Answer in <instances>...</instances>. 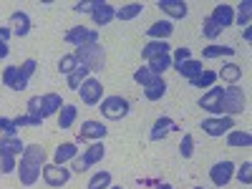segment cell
<instances>
[{
	"label": "cell",
	"mask_w": 252,
	"mask_h": 189,
	"mask_svg": "<svg viewBox=\"0 0 252 189\" xmlns=\"http://www.w3.org/2000/svg\"><path fill=\"white\" fill-rule=\"evenodd\" d=\"M66 43H71L73 48H81V46H91V43H98V31L96 28H86V26H73L66 31Z\"/></svg>",
	"instance_id": "obj_4"
},
{
	"label": "cell",
	"mask_w": 252,
	"mask_h": 189,
	"mask_svg": "<svg viewBox=\"0 0 252 189\" xmlns=\"http://www.w3.org/2000/svg\"><path fill=\"white\" fill-rule=\"evenodd\" d=\"M141 10H144L141 3H129V5H124V8L116 10V18L121 20V23H126V20H134L136 15H141Z\"/></svg>",
	"instance_id": "obj_32"
},
{
	"label": "cell",
	"mask_w": 252,
	"mask_h": 189,
	"mask_svg": "<svg viewBox=\"0 0 252 189\" xmlns=\"http://www.w3.org/2000/svg\"><path fill=\"white\" fill-rule=\"evenodd\" d=\"M0 131H3L5 136H18V129H15L13 119H3V116H0Z\"/></svg>",
	"instance_id": "obj_47"
},
{
	"label": "cell",
	"mask_w": 252,
	"mask_h": 189,
	"mask_svg": "<svg viewBox=\"0 0 252 189\" xmlns=\"http://www.w3.org/2000/svg\"><path fill=\"white\" fill-rule=\"evenodd\" d=\"M154 78H157V76H154V73H152L149 68H146V66H144V68H136V71H134V81L139 83L141 89H146V86H149V83H152Z\"/></svg>",
	"instance_id": "obj_40"
},
{
	"label": "cell",
	"mask_w": 252,
	"mask_h": 189,
	"mask_svg": "<svg viewBox=\"0 0 252 189\" xmlns=\"http://www.w3.org/2000/svg\"><path fill=\"white\" fill-rule=\"evenodd\" d=\"M18 78H20V66H8V68L3 71V83H5L8 89H13V86H15Z\"/></svg>",
	"instance_id": "obj_42"
},
{
	"label": "cell",
	"mask_w": 252,
	"mask_h": 189,
	"mask_svg": "<svg viewBox=\"0 0 252 189\" xmlns=\"http://www.w3.org/2000/svg\"><path fill=\"white\" fill-rule=\"evenodd\" d=\"M61 109H63L61 94H46V96H43V116H46V119L53 116V114H58Z\"/></svg>",
	"instance_id": "obj_29"
},
{
	"label": "cell",
	"mask_w": 252,
	"mask_h": 189,
	"mask_svg": "<svg viewBox=\"0 0 252 189\" xmlns=\"http://www.w3.org/2000/svg\"><path fill=\"white\" fill-rule=\"evenodd\" d=\"M86 169H89V164L83 161V157H76V159H73V172L83 174V172H86Z\"/></svg>",
	"instance_id": "obj_49"
},
{
	"label": "cell",
	"mask_w": 252,
	"mask_h": 189,
	"mask_svg": "<svg viewBox=\"0 0 252 189\" xmlns=\"http://www.w3.org/2000/svg\"><path fill=\"white\" fill-rule=\"evenodd\" d=\"M245 106H247V98H245L242 89L227 86L224 94H222V101H220V114H217V116H235V114H242Z\"/></svg>",
	"instance_id": "obj_2"
},
{
	"label": "cell",
	"mask_w": 252,
	"mask_h": 189,
	"mask_svg": "<svg viewBox=\"0 0 252 189\" xmlns=\"http://www.w3.org/2000/svg\"><path fill=\"white\" fill-rule=\"evenodd\" d=\"M8 53H10L8 43H5V40H0V61H3V58H8Z\"/></svg>",
	"instance_id": "obj_51"
},
{
	"label": "cell",
	"mask_w": 252,
	"mask_h": 189,
	"mask_svg": "<svg viewBox=\"0 0 252 189\" xmlns=\"http://www.w3.org/2000/svg\"><path fill=\"white\" fill-rule=\"evenodd\" d=\"M174 71L182 76V78H197L202 71H204V66H202V61H194V58H189V61H184V63H179V66H174Z\"/></svg>",
	"instance_id": "obj_20"
},
{
	"label": "cell",
	"mask_w": 252,
	"mask_h": 189,
	"mask_svg": "<svg viewBox=\"0 0 252 189\" xmlns=\"http://www.w3.org/2000/svg\"><path fill=\"white\" fill-rule=\"evenodd\" d=\"M103 157H106V146H103V141H94L86 152H83V161H86L89 166L98 164Z\"/></svg>",
	"instance_id": "obj_26"
},
{
	"label": "cell",
	"mask_w": 252,
	"mask_h": 189,
	"mask_svg": "<svg viewBox=\"0 0 252 189\" xmlns=\"http://www.w3.org/2000/svg\"><path fill=\"white\" fill-rule=\"evenodd\" d=\"M43 179H46L48 187H63L71 179V169H66V166H61V164H46L43 166Z\"/></svg>",
	"instance_id": "obj_9"
},
{
	"label": "cell",
	"mask_w": 252,
	"mask_h": 189,
	"mask_svg": "<svg viewBox=\"0 0 252 189\" xmlns=\"http://www.w3.org/2000/svg\"><path fill=\"white\" fill-rule=\"evenodd\" d=\"M35 68H38V63H35V58H28V61H23V66H20V76H23V78H28V81H31V76L35 73Z\"/></svg>",
	"instance_id": "obj_46"
},
{
	"label": "cell",
	"mask_w": 252,
	"mask_h": 189,
	"mask_svg": "<svg viewBox=\"0 0 252 189\" xmlns=\"http://www.w3.org/2000/svg\"><path fill=\"white\" fill-rule=\"evenodd\" d=\"M242 38L250 43V40H252V31H250V28H245V31H242Z\"/></svg>",
	"instance_id": "obj_52"
},
{
	"label": "cell",
	"mask_w": 252,
	"mask_h": 189,
	"mask_svg": "<svg viewBox=\"0 0 252 189\" xmlns=\"http://www.w3.org/2000/svg\"><path fill=\"white\" fill-rule=\"evenodd\" d=\"M109 189H121V187H109Z\"/></svg>",
	"instance_id": "obj_54"
},
{
	"label": "cell",
	"mask_w": 252,
	"mask_h": 189,
	"mask_svg": "<svg viewBox=\"0 0 252 189\" xmlns=\"http://www.w3.org/2000/svg\"><path fill=\"white\" fill-rule=\"evenodd\" d=\"M227 144L232 146V149H247V146L252 144V134L242 131V129H232L227 134Z\"/></svg>",
	"instance_id": "obj_23"
},
{
	"label": "cell",
	"mask_w": 252,
	"mask_h": 189,
	"mask_svg": "<svg viewBox=\"0 0 252 189\" xmlns=\"http://www.w3.org/2000/svg\"><path fill=\"white\" fill-rule=\"evenodd\" d=\"M194 189H202V187H194Z\"/></svg>",
	"instance_id": "obj_55"
},
{
	"label": "cell",
	"mask_w": 252,
	"mask_h": 189,
	"mask_svg": "<svg viewBox=\"0 0 252 189\" xmlns=\"http://www.w3.org/2000/svg\"><path fill=\"white\" fill-rule=\"evenodd\" d=\"M202 33H204L207 38H217V35L222 33V28L215 23L212 18H204V23H202Z\"/></svg>",
	"instance_id": "obj_43"
},
{
	"label": "cell",
	"mask_w": 252,
	"mask_h": 189,
	"mask_svg": "<svg viewBox=\"0 0 252 189\" xmlns=\"http://www.w3.org/2000/svg\"><path fill=\"white\" fill-rule=\"evenodd\" d=\"M222 94H224V89H220V86H212V89H207V94L199 98V106L204 109V111H209V114H220V101H222Z\"/></svg>",
	"instance_id": "obj_13"
},
{
	"label": "cell",
	"mask_w": 252,
	"mask_h": 189,
	"mask_svg": "<svg viewBox=\"0 0 252 189\" xmlns=\"http://www.w3.org/2000/svg\"><path fill=\"white\" fill-rule=\"evenodd\" d=\"M96 5H98V0H86V3H76L73 10H76V13H94Z\"/></svg>",
	"instance_id": "obj_48"
},
{
	"label": "cell",
	"mask_w": 252,
	"mask_h": 189,
	"mask_svg": "<svg viewBox=\"0 0 252 189\" xmlns=\"http://www.w3.org/2000/svg\"><path fill=\"white\" fill-rule=\"evenodd\" d=\"M31 28H33V23H31V15H28V13L15 10V13L10 15V31H13V35L26 38V35L31 33Z\"/></svg>",
	"instance_id": "obj_12"
},
{
	"label": "cell",
	"mask_w": 252,
	"mask_h": 189,
	"mask_svg": "<svg viewBox=\"0 0 252 189\" xmlns=\"http://www.w3.org/2000/svg\"><path fill=\"white\" fill-rule=\"evenodd\" d=\"M76 66H78V61H76V56H73V53H68V56H63V58L58 61V71H61L63 76H68V73H73V71H76Z\"/></svg>",
	"instance_id": "obj_38"
},
{
	"label": "cell",
	"mask_w": 252,
	"mask_h": 189,
	"mask_svg": "<svg viewBox=\"0 0 252 189\" xmlns=\"http://www.w3.org/2000/svg\"><path fill=\"white\" fill-rule=\"evenodd\" d=\"M217 78L227 81L229 86H235V83L242 78V68L237 66V63H224V66H222V71L217 73Z\"/></svg>",
	"instance_id": "obj_28"
},
{
	"label": "cell",
	"mask_w": 252,
	"mask_h": 189,
	"mask_svg": "<svg viewBox=\"0 0 252 189\" xmlns=\"http://www.w3.org/2000/svg\"><path fill=\"white\" fill-rule=\"evenodd\" d=\"M235 174L242 184H252V161H245L240 169H235Z\"/></svg>",
	"instance_id": "obj_45"
},
{
	"label": "cell",
	"mask_w": 252,
	"mask_h": 189,
	"mask_svg": "<svg viewBox=\"0 0 252 189\" xmlns=\"http://www.w3.org/2000/svg\"><path fill=\"white\" fill-rule=\"evenodd\" d=\"M189 58H192V51H189L187 46L174 48V56H172V68H174V66H179V63H184V61H189Z\"/></svg>",
	"instance_id": "obj_44"
},
{
	"label": "cell",
	"mask_w": 252,
	"mask_h": 189,
	"mask_svg": "<svg viewBox=\"0 0 252 189\" xmlns=\"http://www.w3.org/2000/svg\"><path fill=\"white\" fill-rule=\"evenodd\" d=\"M177 129H179V126H177V121L172 116H159L154 121V126H152V131H149V139L152 141H161L169 131H177Z\"/></svg>",
	"instance_id": "obj_11"
},
{
	"label": "cell",
	"mask_w": 252,
	"mask_h": 189,
	"mask_svg": "<svg viewBox=\"0 0 252 189\" xmlns=\"http://www.w3.org/2000/svg\"><path fill=\"white\" fill-rule=\"evenodd\" d=\"M78 157V146L73 144V141H66V144H61L58 149H56V154H53V164H66V161H73Z\"/></svg>",
	"instance_id": "obj_18"
},
{
	"label": "cell",
	"mask_w": 252,
	"mask_h": 189,
	"mask_svg": "<svg viewBox=\"0 0 252 189\" xmlns=\"http://www.w3.org/2000/svg\"><path fill=\"white\" fill-rule=\"evenodd\" d=\"M15 169H18L15 157H13V154H5V152H0V174H13Z\"/></svg>",
	"instance_id": "obj_39"
},
{
	"label": "cell",
	"mask_w": 252,
	"mask_h": 189,
	"mask_svg": "<svg viewBox=\"0 0 252 189\" xmlns=\"http://www.w3.org/2000/svg\"><path fill=\"white\" fill-rule=\"evenodd\" d=\"M23 149H26V144L20 141V136H0V152L20 157V154H23Z\"/></svg>",
	"instance_id": "obj_24"
},
{
	"label": "cell",
	"mask_w": 252,
	"mask_h": 189,
	"mask_svg": "<svg viewBox=\"0 0 252 189\" xmlns=\"http://www.w3.org/2000/svg\"><path fill=\"white\" fill-rule=\"evenodd\" d=\"M91 18H94V23L101 28V26H109L111 20H116V8L111 5V3H98L96 5V10L91 13Z\"/></svg>",
	"instance_id": "obj_16"
},
{
	"label": "cell",
	"mask_w": 252,
	"mask_h": 189,
	"mask_svg": "<svg viewBox=\"0 0 252 189\" xmlns=\"http://www.w3.org/2000/svg\"><path fill=\"white\" fill-rule=\"evenodd\" d=\"M159 189H174L172 184H159Z\"/></svg>",
	"instance_id": "obj_53"
},
{
	"label": "cell",
	"mask_w": 252,
	"mask_h": 189,
	"mask_svg": "<svg viewBox=\"0 0 252 189\" xmlns=\"http://www.w3.org/2000/svg\"><path fill=\"white\" fill-rule=\"evenodd\" d=\"M89 73H91V71H89L86 66H81V63H78V66H76V71L66 76V81H68V89L78 91V89H81V83H83V81L89 78Z\"/></svg>",
	"instance_id": "obj_31"
},
{
	"label": "cell",
	"mask_w": 252,
	"mask_h": 189,
	"mask_svg": "<svg viewBox=\"0 0 252 189\" xmlns=\"http://www.w3.org/2000/svg\"><path fill=\"white\" fill-rule=\"evenodd\" d=\"M20 159H26L31 164H38V166H46L48 164V154H46V149L40 144H28L26 149H23V154H20Z\"/></svg>",
	"instance_id": "obj_15"
},
{
	"label": "cell",
	"mask_w": 252,
	"mask_h": 189,
	"mask_svg": "<svg viewBox=\"0 0 252 189\" xmlns=\"http://www.w3.org/2000/svg\"><path fill=\"white\" fill-rule=\"evenodd\" d=\"M166 89H169V86H166V81H164L161 76H157V78L149 83V86L144 89V96L149 98V101H159V98H164Z\"/></svg>",
	"instance_id": "obj_25"
},
{
	"label": "cell",
	"mask_w": 252,
	"mask_h": 189,
	"mask_svg": "<svg viewBox=\"0 0 252 189\" xmlns=\"http://www.w3.org/2000/svg\"><path fill=\"white\" fill-rule=\"evenodd\" d=\"M179 154H182V159H192V157H194V136H192V134H184V136H182Z\"/></svg>",
	"instance_id": "obj_37"
},
{
	"label": "cell",
	"mask_w": 252,
	"mask_h": 189,
	"mask_svg": "<svg viewBox=\"0 0 252 189\" xmlns=\"http://www.w3.org/2000/svg\"><path fill=\"white\" fill-rule=\"evenodd\" d=\"M109 129L101 121H83L78 129V141H103Z\"/></svg>",
	"instance_id": "obj_8"
},
{
	"label": "cell",
	"mask_w": 252,
	"mask_h": 189,
	"mask_svg": "<svg viewBox=\"0 0 252 189\" xmlns=\"http://www.w3.org/2000/svg\"><path fill=\"white\" fill-rule=\"evenodd\" d=\"M202 56H204V58H222V56H235V48H232V46H217V43H212V46L202 48Z\"/></svg>",
	"instance_id": "obj_34"
},
{
	"label": "cell",
	"mask_w": 252,
	"mask_h": 189,
	"mask_svg": "<svg viewBox=\"0 0 252 189\" xmlns=\"http://www.w3.org/2000/svg\"><path fill=\"white\" fill-rule=\"evenodd\" d=\"M13 124H15V129H23V126H35V129H40L43 126V119H35V116H15L13 119Z\"/></svg>",
	"instance_id": "obj_41"
},
{
	"label": "cell",
	"mask_w": 252,
	"mask_h": 189,
	"mask_svg": "<svg viewBox=\"0 0 252 189\" xmlns=\"http://www.w3.org/2000/svg\"><path fill=\"white\" fill-rule=\"evenodd\" d=\"M172 33H174L172 20H159V23H154L152 28H146V35H149L152 40H166Z\"/></svg>",
	"instance_id": "obj_19"
},
{
	"label": "cell",
	"mask_w": 252,
	"mask_h": 189,
	"mask_svg": "<svg viewBox=\"0 0 252 189\" xmlns=\"http://www.w3.org/2000/svg\"><path fill=\"white\" fill-rule=\"evenodd\" d=\"M250 13H252V3L250 0H242L237 5V15H235V23L240 28H250Z\"/></svg>",
	"instance_id": "obj_33"
},
{
	"label": "cell",
	"mask_w": 252,
	"mask_h": 189,
	"mask_svg": "<svg viewBox=\"0 0 252 189\" xmlns=\"http://www.w3.org/2000/svg\"><path fill=\"white\" fill-rule=\"evenodd\" d=\"M28 116H35V119H43L46 121V116H43V96H33V98H28Z\"/></svg>",
	"instance_id": "obj_36"
},
{
	"label": "cell",
	"mask_w": 252,
	"mask_h": 189,
	"mask_svg": "<svg viewBox=\"0 0 252 189\" xmlns=\"http://www.w3.org/2000/svg\"><path fill=\"white\" fill-rule=\"evenodd\" d=\"M109 187H111V172H98L91 177L86 189H109Z\"/></svg>",
	"instance_id": "obj_35"
},
{
	"label": "cell",
	"mask_w": 252,
	"mask_h": 189,
	"mask_svg": "<svg viewBox=\"0 0 252 189\" xmlns=\"http://www.w3.org/2000/svg\"><path fill=\"white\" fill-rule=\"evenodd\" d=\"M78 119V109L73 103H63V109L58 111V129H71Z\"/></svg>",
	"instance_id": "obj_22"
},
{
	"label": "cell",
	"mask_w": 252,
	"mask_h": 189,
	"mask_svg": "<svg viewBox=\"0 0 252 189\" xmlns=\"http://www.w3.org/2000/svg\"><path fill=\"white\" fill-rule=\"evenodd\" d=\"M189 83H192L194 89H212L215 83H217V71H207V68H204L197 78H192Z\"/></svg>",
	"instance_id": "obj_30"
},
{
	"label": "cell",
	"mask_w": 252,
	"mask_h": 189,
	"mask_svg": "<svg viewBox=\"0 0 252 189\" xmlns=\"http://www.w3.org/2000/svg\"><path fill=\"white\" fill-rule=\"evenodd\" d=\"M199 129L207 136H224L235 129V119L232 116H209L199 124Z\"/></svg>",
	"instance_id": "obj_5"
},
{
	"label": "cell",
	"mask_w": 252,
	"mask_h": 189,
	"mask_svg": "<svg viewBox=\"0 0 252 189\" xmlns=\"http://www.w3.org/2000/svg\"><path fill=\"white\" fill-rule=\"evenodd\" d=\"M10 35H13V31H10L8 26H0V40H5V43H8Z\"/></svg>",
	"instance_id": "obj_50"
},
{
	"label": "cell",
	"mask_w": 252,
	"mask_h": 189,
	"mask_svg": "<svg viewBox=\"0 0 252 189\" xmlns=\"http://www.w3.org/2000/svg\"><path fill=\"white\" fill-rule=\"evenodd\" d=\"M101 114L106 116V119H111V121H121V119H126L129 116V101H126L124 96H106L101 103Z\"/></svg>",
	"instance_id": "obj_3"
},
{
	"label": "cell",
	"mask_w": 252,
	"mask_h": 189,
	"mask_svg": "<svg viewBox=\"0 0 252 189\" xmlns=\"http://www.w3.org/2000/svg\"><path fill=\"white\" fill-rule=\"evenodd\" d=\"M235 169H237V166L232 161H227V159L224 161H217L212 169H209V179H212L215 187H227L229 179L235 177Z\"/></svg>",
	"instance_id": "obj_7"
},
{
	"label": "cell",
	"mask_w": 252,
	"mask_h": 189,
	"mask_svg": "<svg viewBox=\"0 0 252 189\" xmlns=\"http://www.w3.org/2000/svg\"><path fill=\"white\" fill-rule=\"evenodd\" d=\"M157 8H161L172 18H187V13H189V5L184 3V0H159Z\"/></svg>",
	"instance_id": "obj_17"
},
{
	"label": "cell",
	"mask_w": 252,
	"mask_h": 189,
	"mask_svg": "<svg viewBox=\"0 0 252 189\" xmlns=\"http://www.w3.org/2000/svg\"><path fill=\"white\" fill-rule=\"evenodd\" d=\"M73 56L81 66H86L89 71H101L106 66V53H103L101 43H91V46H81V48H73Z\"/></svg>",
	"instance_id": "obj_1"
},
{
	"label": "cell",
	"mask_w": 252,
	"mask_h": 189,
	"mask_svg": "<svg viewBox=\"0 0 252 189\" xmlns=\"http://www.w3.org/2000/svg\"><path fill=\"white\" fill-rule=\"evenodd\" d=\"M146 63H149L146 68H149L154 76H164V71H169V68H172V53H161V56H154V58H149Z\"/></svg>",
	"instance_id": "obj_21"
},
{
	"label": "cell",
	"mask_w": 252,
	"mask_h": 189,
	"mask_svg": "<svg viewBox=\"0 0 252 189\" xmlns=\"http://www.w3.org/2000/svg\"><path fill=\"white\" fill-rule=\"evenodd\" d=\"M161 53H169V43H166V40H149V43L141 48L144 61H149L154 56H161Z\"/></svg>",
	"instance_id": "obj_27"
},
{
	"label": "cell",
	"mask_w": 252,
	"mask_h": 189,
	"mask_svg": "<svg viewBox=\"0 0 252 189\" xmlns=\"http://www.w3.org/2000/svg\"><path fill=\"white\" fill-rule=\"evenodd\" d=\"M215 20V23L224 31V28H229L235 23V8L232 5H227V3H220V5H215V10H212V15H209Z\"/></svg>",
	"instance_id": "obj_14"
},
{
	"label": "cell",
	"mask_w": 252,
	"mask_h": 189,
	"mask_svg": "<svg viewBox=\"0 0 252 189\" xmlns=\"http://www.w3.org/2000/svg\"><path fill=\"white\" fill-rule=\"evenodd\" d=\"M76 94H81V101L86 103V106H98V103L103 101V86H101V81L98 78H91V76L81 83V89Z\"/></svg>",
	"instance_id": "obj_6"
},
{
	"label": "cell",
	"mask_w": 252,
	"mask_h": 189,
	"mask_svg": "<svg viewBox=\"0 0 252 189\" xmlns=\"http://www.w3.org/2000/svg\"><path fill=\"white\" fill-rule=\"evenodd\" d=\"M18 179H20V184L23 187H33L38 179H40V174H43V166H38V164H31V161H26V159H20V164H18Z\"/></svg>",
	"instance_id": "obj_10"
}]
</instances>
